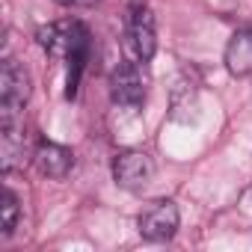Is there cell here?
<instances>
[{"mask_svg":"<svg viewBox=\"0 0 252 252\" xmlns=\"http://www.w3.org/2000/svg\"><path fill=\"white\" fill-rule=\"evenodd\" d=\"M0 211H3V234L9 237L12 231H15V225H18V217H21V205H18V196L6 187L3 190V205H0Z\"/></svg>","mask_w":252,"mask_h":252,"instance_id":"cell-11","label":"cell"},{"mask_svg":"<svg viewBox=\"0 0 252 252\" xmlns=\"http://www.w3.org/2000/svg\"><path fill=\"white\" fill-rule=\"evenodd\" d=\"M249 196H252V190H249Z\"/></svg>","mask_w":252,"mask_h":252,"instance_id":"cell-13","label":"cell"},{"mask_svg":"<svg viewBox=\"0 0 252 252\" xmlns=\"http://www.w3.org/2000/svg\"><path fill=\"white\" fill-rule=\"evenodd\" d=\"M178 205L172 199H158L140 214V234L152 243H163L178 231Z\"/></svg>","mask_w":252,"mask_h":252,"instance_id":"cell-2","label":"cell"},{"mask_svg":"<svg viewBox=\"0 0 252 252\" xmlns=\"http://www.w3.org/2000/svg\"><path fill=\"white\" fill-rule=\"evenodd\" d=\"M128 39L134 54L149 63L158 51V24H155V12L146 3H134L128 12Z\"/></svg>","mask_w":252,"mask_h":252,"instance_id":"cell-4","label":"cell"},{"mask_svg":"<svg viewBox=\"0 0 252 252\" xmlns=\"http://www.w3.org/2000/svg\"><path fill=\"white\" fill-rule=\"evenodd\" d=\"M36 39H39V45H42L51 57L65 60L68 39H71V24H48V27H39Z\"/></svg>","mask_w":252,"mask_h":252,"instance_id":"cell-10","label":"cell"},{"mask_svg":"<svg viewBox=\"0 0 252 252\" xmlns=\"http://www.w3.org/2000/svg\"><path fill=\"white\" fill-rule=\"evenodd\" d=\"M33 160H36V166H39V172L42 175H48V178H65L68 172H71V166H74V155H71V149H65V146H60V143H39V149L33 152Z\"/></svg>","mask_w":252,"mask_h":252,"instance_id":"cell-7","label":"cell"},{"mask_svg":"<svg viewBox=\"0 0 252 252\" xmlns=\"http://www.w3.org/2000/svg\"><path fill=\"white\" fill-rule=\"evenodd\" d=\"M225 65L237 77L252 74V27L237 30L231 36V42L225 45Z\"/></svg>","mask_w":252,"mask_h":252,"instance_id":"cell-9","label":"cell"},{"mask_svg":"<svg viewBox=\"0 0 252 252\" xmlns=\"http://www.w3.org/2000/svg\"><path fill=\"white\" fill-rule=\"evenodd\" d=\"M57 3H63V6H68V3H77V0H57Z\"/></svg>","mask_w":252,"mask_h":252,"instance_id":"cell-12","label":"cell"},{"mask_svg":"<svg viewBox=\"0 0 252 252\" xmlns=\"http://www.w3.org/2000/svg\"><path fill=\"white\" fill-rule=\"evenodd\" d=\"M30 98V74L21 63L6 60L0 68V125L24 122V104Z\"/></svg>","mask_w":252,"mask_h":252,"instance_id":"cell-1","label":"cell"},{"mask_svg":"<svg viewBox=\"0 0 252 252\" xmlns=\"http://www.w3.org/2000/svg\"><path fill=\"white\" fill-rule=\"evenodd\" d=\"M92 54V39H89V30L86 24L80 21H71V39H68V51H65V63H68V86H65V95L74 98L77 95V86H80V74L86 68V60Z\"/></svg>","mask_w":252,"mask_h":252,"instance_id":"cell-6","label":"cell"},{"mask_svg":"<svg viewBox=\"0 0 252 252\" xmlns=\"http://www.w3.org/2000/svg\"><path fill=\"white\" fill-rule=\"evenodd\" d=\"M146 74L137 63H119L110 74V95L122 107H140L146 101Z\"/></svg>","mask_w":252,"mask_h":252,"instance_id":"cell-3","label":"cell"},{"mask_svg":"<svg viewBox=\"0 0 252 252\" xmlns=\"http://www.w3.org/2000/svg\"><path fill=\"white\" fill-rule=\"evenodd\" d=\"M155 175V163L146 152H119L113 160V178L125 190H143Z\"/></svg>","mask_w":252,"mask_h":252,"instance_id":"cell-5","label":"cell"},{"mask_svg":"<svg viewBox=\"0 0 252 252\" xmlns=\"http://www.w3.org/2000/svg\"><path fill=\"white\" fill-rule=\"evenodd\" d=\"M27 155V134H24V122L18 125H0V163L3 172H12L24 166Z\"/></svg>","mask_w":252,"mask_h":252,"instance_id":"cell-8","label":"cell"}]
</instances>
